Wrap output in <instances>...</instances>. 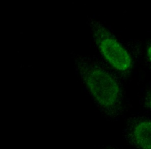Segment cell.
<instances>
[{"mask_svg":"<svg viewBox=\"0 0 151 149\" xmlns=\"http://www.w3.org/2000/svg\"><path fill=\"white\" fill-rule=\"evenodd\" d=\"M145 54L146 59L151 64V42L146 46Z\"/></svg>","mask_w":151,"mask_h":149,"instance_id":"277c9868","label":"cell"},{"mask_svg":"<svg viewBox=\"0 0 151 149\" xmlns=\"http://www.w3.org/2000/svg\"><path fill=\"white\" fill-rule=\"evenodd\" d=\"M76 68L90 94L107 115L117 116L123 107L122 90L116 78L99 64L83 57L75 61Z\"/></svg>","mask_w":151,"mask_h":149,"instance_id":"6da1fadb","label":"cell"},{"mask_svg":"<svg viewBox=\"0 0 151 149\" xmlns=\"http://www.w3.org/2000/svg\"><path fill=\"white\" fill-rule=\"evenodd\" d=\"M126 134L129 141L135 147L151 149V120L134 119L129 125Z\"/></svg>","mask_w":151,"mask_h":149,"instance_id":"3957f363","label":"cell"},{"mask_svg":"<svg viewBox=\"0 0 151 149\" xmlns=\"http://www.w3.org/2000/svg\"><path fill=\"white\" fill-rule=\"evenodd\" d=\"M145 103L147 107L151 110V91L149 92L145 98Z\"/></svg>","mask_w":151,"mask_h":149,"instance_id":"5b68a950","label":"cell"},{"mask_svg":"<svg viewBox=\"0 0 151 149\" xmlns=\"http://www.w3.org/2000/svg\"><path fill=\"white\" fill-rule=\"evenodd\" d=\"M95 42L104 58L116 70L127 72L133 67V59L126 48L99 22L90 23Z\"/></svg>","mask_w":151,"mask_h":149,"instance_id":"7a4b0ae2","label":"cell"}]
</instances>
